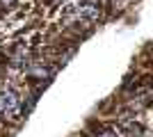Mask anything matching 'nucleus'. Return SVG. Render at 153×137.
Instances as JSON below:
<instances>
[{
	"label": "nucleus",
	"instance_id": "nucleus-1",
	"mask_svg": "<svg viewBox=\"0 0 153 137\" xmlns=\"http://www.w3.org/2000/svg\"><path fill=\"white\" fill-rule=\"evenodd\" d=\"M123 133H126V137H140V135H142V126H137V124H126V126H123Z\"/></svg>",
	"mask_w": 153,
	"mask_h": 137
},
{
	"label": "nucleus",
	"instance_id": "nucleus-2",
	"mask_svg": "<svg viewBox=\"0 0 153 137\" xmlns=\"http://www.w3.org/2000/svg\"><path fill=\"white\" fill-rule=\"evenodd\" d=\"M96 137H114L112 133H101V135H96Z\"/></svg>",
	"mask_w": 153,
	"mask_h": 137
}]
</instances>
